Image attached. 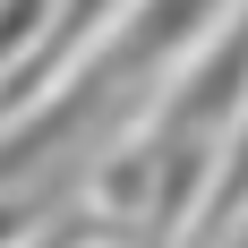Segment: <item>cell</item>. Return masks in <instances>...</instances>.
<instances>
[{"label":"cell","mask_w":248,"mask_h":248,"mask_svg":"<svg viewBox=\"0 0 248 248\" xmlns=\"http://www.w3.org/2000/svg\"><path fill=\"white\" fill-rule=\"evenodd\" d=\"M111 9H120V0H60V17H51V34H43V51H34V60L17 69V86L0 94V111H17V103H34V94H51V69H60L69 51H86V43H94V26L111 17Z\"/></svg>","instance_id":"6da1fadb"},{"label":"cell","mask_w":248,"mask_h":248,"mask_svg":"<svg viewBox=\"0 0 248 248\" xmlns=\"http://www.w3.org/2000/svg\"><path fill=\"white\" fill-rule=\"evenodd\" d=\"M51 17H60V0H9V9H0V60H9V51L34 60L43 34H51Z\"/></svg>","instance_id":"7a4b0ae2"},{"label":"cell","mask_w":248,"mask_h":248,"mask_svg":"<svg viewBox=\"0 0 248 248\" xmlns=\"http://www.w3.org/2000/svg\"><path fill=\"white\" fill-rule=\"evenodd\" d=\"M205 214H214V223L248 214V120L231 128V154H223V180H214V197H205Z\"/></svg>","instance_id":"3957f363"},{"label":"cell","mask_w":248,"mask_h":248,"mask_svg":"<svg viewBox=\"0 0 248 248\" xmlns=\"http://www.w3.org/2000/svg\"><path fill=\"white\" fill-rule=\"evenodd\" d=\"M34 248H77V240H60V231H51V240H34Z\"/></svg>","instance_id":"277c9868"},{"label":"cell","mask_w":248,"mask_h":248,"mask_svg":"<svg viewBox=\"0 0 248 248\" xmlns=\"http://www.w3.org/2000/svg\"><path fill=\"white\" fill-rule=\"evenodd\" d=\"M231 248H248V223H240V240H231Z\"/></svg>","instance_id":"5b68a950"}]
</instances>
